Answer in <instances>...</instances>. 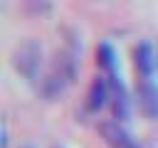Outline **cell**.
<instances>
[{
  "label": "cell",
  "mask_w": 158,
  "mask_h": 148,
  "mask_svg": "<svg viewBox=\"0 0 158 148\" xmlns=\"http://www.w3.org/2000/svg\"><path fill=\"white\" fill-rule=\"evenodd\" d=\"M40 64H42V47H40L35 39H27V42H22V44L15 49V67H17L27 79H35V76H37Z\"/></svg>",
  "instance_id": "cell-2"
},
{
  "label": "cell",
  "mask_w": 158,
  "mask_h": 148,
  "mask_svg": "<svg viewBox=\"0 0 158 148\" xmlns=\"http://www.w3.org/2000/svg\"><path fill=\"white\" fill-rule=\"evenodd\" d=\"M96 62H99V67L109 74V79H116L118 74H116V54H114V47L109 44V42H101L99 47H96Z\"/></svg>",
  "instance_id": "cell-8"
},
{
  "label": "cell",
  "mask_w": 158,
  "mask_h": 148,
  "mask_svg": "<svg viewBox=\"0 0 158 148\" xmlns=\"http://www.w3.org/2000/svg\"><path fill=\"white\" fill-rule=\"evenodd\" d=\"M101 136L114 148H131V146H136L131 141V133L121 126V121H104L101 123Z\"/></svg>",
  "instance_id": "cell-4"
},
{
  "label": "cell",
  "mask_w": 158,
  "mask_h": 148,
  "mask_svg": "<svg viewBox=\"0 0 158 148\" xmlns=\"http://www.w3.org/2000/svg\"><path fill=\"white\" fill-rule=\"evenodd\" d=\"M131 148H141V146H131Z\"/></svg>",
  "instance_id": "cell-9"
},
{
  "label": "cell",
  "mask_w": 158,
  "mask_h": 148,
  "mask_svg": "<svg viewBox=\"0 0 158 148\" xmlns=\"http://www.w3.org/2000/svg\"><path fill=\"white\" fill-rule=\"evenodd\" d=\"M133 59H136V69L148 79L156 69V54H153V47L148 42H141L136 49H133Z\"/></svg>",
  "instance_id": "cell-7"
},
{
  "label": "cell",
  "mask_w": 158,
  "mask_h": 148,
  "mask_svg": "<svg viewBox=\"0 0 158 148\" xmlns=\"http://www.w3.org/2000/svg\"><path fill=\"white\" fill-rule=\"evenodd\" d=\"M25 148H32V146H25Z\"/></svg>",
  "instance_id": "cell-10"
},
{
  "label": "cell",
  "mask_w": 158,
  "mask_h": 148,
  "mask_svg": "<svg viewBox=\"0 0 158 148\" xmlns=\"http://www.w3.org/2000/svg\"><path fill=\"white\" fill-rule=\"evenodd\" d=\"M74 74H77V49H74L72 44H67V47L54 57L47 76L42 79V94H44V96L59 94V91L74 79Z\"/></svg>",
  "instance_id": "cell-1"
},
{
  "label": "cell",
  "mask_w": 158,
  "mask_h": 148,
  "mask_svg": "<svg viewBox=\"0 0 158 148\" xmlns=\"http://www.w3.org/2000/svg\"><path fill=\"white\" fill-rule=\"evenodd\" d=\"M136 101L146 118H158V84L143 79L136 89Z\"/></svg>",
  "instance_id": "cell-3"
},
{
  "label": "cell",
  "mask_w": 158,
  "mask_h": 148,
  "mask_svg": "<svg viewBox=\"0 0 158 148\" xmlns=\"http://www.w3.org/2000/svg\"><path fill=\"white\" fill-rule=\"evenodd\" d=\"M128 94H126V86L121 84V79H111V109H114V121H123L128 116Z\"/></svg>",
  "instance_id": "cell-6"
},
{
  "label": "cell",
  "mask_w": 158,
  "mask_h": 148,
  "mask_svg": "<svg viewBox=\"0 0 158 148\" xmlns=\"http://www.w3.org/2000/svg\"><path fill=\"white\" fill-rule=\"evenodd\" d=\"M106 99H111V86H109L106 76H96L86 94V111H99L106 104Z\"/></svg>",
  "instance_id": "cell-5"
}]
</instances>
